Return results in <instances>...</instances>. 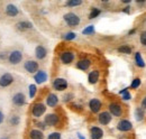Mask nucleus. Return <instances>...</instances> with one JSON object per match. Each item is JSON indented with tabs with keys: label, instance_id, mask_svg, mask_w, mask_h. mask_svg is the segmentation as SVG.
Instances as JSON below:
<instances>
[{
	"label": "nucleus",
	"instance_id": "6ab92c4d",
	"mask_svg": "<svg viewBox=\"0 0 146 139\" xmlns=\"http://www.w3.org/2000/svg\"><path fill=\"white\" fill-rule=\"evenodd\" d=\"M46 103L48 107H55L56 104L58 103V98H57V95H55L53 93H50L48 95H47V98H46Z\"/></svg>",
	"mask_w": 146,
	"mask_h": 139
},
{
	"label": "nucleus",
	"instance_id": "9b49d317",
	"mask_svg": "<svg viewBox=\"0 0 146 139\" xmlns=\"http://www.w3.org/2000/svg\"><path fill=\"white\" fill-rule=\"evenodd\" d=\"M13 103L15 104V105H24V104L26 103V97H25V94L24 93H16L14 97H13Z\"/></svg>",
	"mask_w": 146,
	"mask_h": 139
},
{
	"label": "nucleus",
	"instance_id": "c85d7f7f",
	"mask_svg": "<svg viewBox=\"0 0 146 139\" xmlns=\"http://www.w3.org/2000/svg\"><path fill=\"white\" fill-rule=\"evenodd\" d=\"M36 91H37V87L35 84H31V85H29V98H31V99H33V98L35 97Z\"/></svg>",
	"mask_w": 146,
	"mask_h": 139
},
{
	"label": "nucleus",
	"instance_id": "a19ab883",
	"mask_svg": "<svg viewBox=\"0 0 146 139\" xmlns=\"http://www.w3.org/2000/svg\"><path fill=\"white\" fill-rule=\"evenodd\" d=\"M134 33H135V29H133V30H130V32H129V35L134 34Z\"/></svg>",
	"mask_w": 146,
	"mask_h": 139
},
{
	"label": "nucleus",
	"instance_id": "ea45409f",
	"mask_svg": "<svg viewBox=\"0 0 146 139\" xmlns=\"http://www.w3.org/2000/svg\"><path fill=\"white\" fill-rule=\"evenodd\" d=\"M78 137H79V139H86L82 135H81V134H78Z\"/></svg>",
	"mask_w": 146,
	"mask_h": 139
},
{
	"label": "nucleus",
	"instance_id": "a878e982",
	"mask_svg": "<svg viewBox=\"0 0 146 139\" xmlns=\"http://www.w3.org/2000/svg\"><path fill=\"white\" fill-rule=\"evenodd\" d=\"M119 53H124V54H131V47H129L127 45H123L118 48Z\"/></svg>",
	"mask_w": 146,
	"mask_h": 139
},
{
	"label": "nucleus",
	"instance_id": "5701e85b",
	"mask_svg": "<svg viewBox=\"0 0 146 139\" xmlns=\"http://www.w3.org/2000/svg\"><path fill=\"white\" fill-rule=\"evenodd\" d=\"M135 62H136V65L139 66V68H145V62L141 55V53H136L135 55Z\"/></svg>",
	"mask_w": 146,
	"mask_h": 139
},
{
	"label": "nucleus",
	"instance_id": "72a5a7b5",
	"mask_svg": "<svg viewBox=\"0 0 146 139\" xmlns=\"http://www.w3.org/2000/svg\"><path fill=\"white\" fill-rule=\"evenodd\" d=\"M141 43L144 45V46H146V32H143V33H141Z\"/></svg>",
	"mask_w": 146,
	"mask_h": 139
},
{
	"label": "nucleus",
	"instance_id": "7ed1b4c3",
	"mask_svg": "<svg viewBox=\"0 0 146 139\" xmlns=\"http://www.w3.org/2000/svg\"><path fill=\"white\" fill-rule=\"evenodd\" d=\"M45 111H46V107H45V104L40 103V102H37L33 105V109H32V113H33V116L34 117H40V116H43L44 113H45Z\"/></svg>",
	"mask_w": 146,
	"mask_h": 139
},
{
	"label": "nucleus",
	"instance_id": "f8f14e48",
	"mask_svg": "<svg viewBox=\"0 0 146 139\" xmlns=\"http://www.w3.org/2000/svg\"><path fill=\"white\" fill-rule=\"evenodd\" d=\"M89 107L93 113H98L101 109V101L99 99H91L89 102Z\"/></svg>",
	"mask_w": 146,
	"mask_h": 139
},
{
	"label": "nucleus",
	"instance_id": "58836bf2",
	"mask_svg": "<svg viewBox=\"0 0 146 139\" xmlns=\"http://www.w3.org/2000/svg\"><path fill=\"white\" fill-rule=\"evenodd\" d=\"M37 126H38V127H40L42 129H45V126H44V123H42V122H38V123H37Z\"/></svg>",
	"mask_w": 146,
	"mask_h": 139
},
{
	"label": "nucleus",
	"instance_id": "39448f33",
	"mask_svg": "<svg viewBox=\"0 0 146 139\" xmlns=\"http://www.w3.org/2000/svg\"><path fill=\"white\" fill-rule=\"evenodd\" d=\"M53 87L56 91H64L65 89H68V82H66L65 79L57 77V79H55L54 82H53Z\"/></svg>",
	"mask_w": 146,
	"mask_h": 139
},
{
	"label": "nucleus",
	"instance_id": "aec40b11",
	"mask_svg": "<svg viewBox=\"0 0 146 139\" xmlns=\"http://www.w3.org/2000/svg\"><path fill=\"white\" fill-rule=\"evenodd\" d=\"M88 80H89V83L90 84H96L99 80V71H91L88 75Z\"/></svg>",
	"mask_w": 146,
	"mask_h": 139
},
{
	"label": "nucleus",
	"instance_id": "f03ea898",
	"mask_svg": "<svg viewBox=\"0 0 146 139\" xmlns=\"http://www.w3.org/2000/svg\"><path fill=\"white\" fill-rule=\"evenodd\" d=\"M8 60L10 62V64L17 65V64H19L21 62V60H23V53L20 52V51H17V50L16 51H13V52L9 54Z\"/></svg>",
	"mask_w": 146,
	"mask_h": 139
},
{
	"label": "nucleus",
	"instance_id": "f704fd0d",
	"mask_svg": "<svg viewBox=\"0 0 146 139\" xmlns=\"http://www.w3.org/2000/svg\"><path fill=\"white\" fill-rule=\"evenodd\" d=\"M121 95H123V100H126V101H127V100H130V99H131V95H130V93H129L128 91L125 92V93H123Z\"/></svg>",
	"mask_w": 146,
	"mask_h": 139
},
{
	"label": "nucleus",
	"instance_id": "0eeeda50",
	"mask_svg": "<svg viewBox=\"0 0 146 139\" xmlns=\"http://www.w3.org/2000/svg\"><path fill=\"white\" fill-rule=\"evenodd\" d=\"M24 68L25 70L28 72V73H37L38 72V63L35 61H26L25 64H24Z\"/></svg>",
	"mask_w": 146,
	"mask_h": 139
},
{
	"label": "nucleus",
	"instance_id": "7c9ffc66",
	"mask_svg": "<svg viewBox=\"0 0 146 139\" xmlns=\"http://www.w3.org/2000/svg\"><path fill=\"white\" fill-rule=\"evenodd\" d=\"M76 37V34L75 33H73V32H70V33H66V34L63 36V38L65 39V40H72Z\"/></svg>",
	"mask_w": 146,
	"mask_h": 139
},
{
	"label": "nucleus",
	"instance_id": "b1692460",
	"mask_svg": "<svg viewBox=\"0 0 146 139\" xmlns=\"http://www.w3.org/2000/svg\"><path fill=\"white\" fill-rule=\"evenodd\" d=\"M135 118H136L137 121L143 120V119H144V110L141 109V108L136 109V111H135Z\"/></svg>",
	"mask_w": 146,
	"mask_h": 139
},
{
	"label": "nucleus",
	"instance_id": "e433bc0d",
	"mask_svg": "<svg viewBox=\"0 0 146 139\" xmlns=\"http://www.w3.org/2000/svg\"><path fill=\"white\" fill-rule=\"evenodd\" d=\"M142 108L146 109V97H144V99L142 100Z\"/></svg>",
	"mask_w": 146,
	"mask_h": 139
},
{
	"label": "nucleus",
	"instance_id": "473e14b6",
	"mask_svg": "<svg viewBox=\"0 0 146 139\" xmlns=\"http://www.w3.org/2000/svg\"><path fill=\"white\" fill-rule=\"evenodd\" d=\"M47 139H61V134L60 132H52L48 135Z\"/></svg>",
	"mask_w": 146,
	"mask_h": 139
},
{
	"label": "nucleus",
	"instance_id": "a211bd4d",
	"mask_svg": "<svg viewBox=\"0 0 146 139\" xmlns=\"http://www.w3.org/2000/svg\"><path fill=\"white\" fill-rule=\"evenodd\" d=\"M35 55H36V57L38 60H43V58L46 57L47 51H46V48H45L44 46L39 45V46H37L36 50H35Z\"/></svg>",
	"mask_w": 146,
	"mask_h": 139
},
{
	"label": "nucleus",
	"instance_id": "f257e3e1",
	"mask_svg": "<svg viewBox=\"0 0 146 139\" xmlns=\"http://www.w3.org/2000/svg\"><path fill=\"white\" fill-rule=\"evenodd\" d=\"M64 21L70 26V27H75L80 24V17L74 14V13H68L64 15Z\"/></svg>",
	"mask_w": 146,
	"mask_h": 139
},
{
	"label": "nucleus",
	"instance_id": "ddd939ff",
	"mask_svg": "<svg viewBox=\"0 0 146 139\" xmlns=\"http://www.w3.org/2000/svg\"><path fill=\"white\" fill-rule=\"evenodd\" d=\"M98 120L99 122L101 123V124H108L110 121H111V113L108 112V111H104V112H101L100 115H99V117H98Z\"/></svg>",
	"mask_w": 146,
	"mask_h": 139
},
{
	"label": "nucleus",
	"instance_id": "c756f323",
	"mask_svg": "<svg viewBox=\"0 0 146 139\" xmlns=\"http://www.w3.org/2000/svg\"><path fill=\"white\" fill-rule=\"evenodd\" d=\"M141 79L139 77H136V79H134L133 80V82H131V84H130V87L131 89H137V87L141 85Z\"/></svg>",
	"mask_w": 146,
	"mask_h": 139
},
{
	"label": "nucleus",
	"instance_id": "6e6552de",
	"mask_svg": "<svg viewBox=\"0 0 146 139\" xmlns=\"http://www.w3.org/2000/svg\"><path fill=\"white\" fill-rule=\"evenodd\" d=\"M117 129L119 130V131H124V132H126V131H129V130H131L133 129V124H131V122L129 121V120H120V121L118 122V124H117Z\"/></svg>",
	"mask_w": 146,
	"mask_h": 139
},
{
	"label": "nucleus",
	"instance_id": "4468645a",
	"mask_svg": "<svg viewBox=\"0 0 146 139\" xmlns=\"http://www.w3.org/2000/svg\"><path fill=\"white\" fill-rule=\"evenodd\" d=\"M90 135H91V139H101L104 137V131L101 128L94 126L90 129Z\"/></svg>",
	"mask_w": 146,
	"mask_h": 139
},
{
	"label": "nucleus",
	"instance_id": "4c0bfd02",
	"mask_svg": "<svg viewBox=\"0 0 146 139\" xmlns=\"http://www.w3.org/2000/svg\"><path fill=\"white\" fill-rule=\"evenodd\" d=\"M3 119H5V116H3V113L0 111V124L2 123V121H3Z\"/></svg>",
	"mask_w": 146,
	"mask_h": 139
},
{
	"label": "nucleus",
	"instance_id": "2f4dec72",
	"mask_svg": "<svg viewBox=\"0 0 146 139\" xmlns=\"http://www.w3.org/2000/svg\"><path fill=\"white\" fill-rule=\"evenodd\" d=\"M19 121H20V119H19L18 116H13V117L10 118V123H11V124H14V126L19 124Z\"/></svg>",
	"mask_w": 146,
	"mask_h": 139
},
{
	"label": "nucleus",
	"instance_id": "cd10ccee",
	"mask_svg": "<svg viewBox=\"0 0 146 139\" xmlns=\"http://www.w3.org/2000/svg\"><path fill=\"white\" fill-rule=\"evenodd\" d=\"M100 13H101V11H100L98 8H92L91 13H90V15H89V18H90V19H93V18L98 17V16L100 15Z\"/></svg>",
	"mask_w": 146,
	"mask_h": 139
},
{
	"label": "nucleus",
	"instance_id": "bb28decb",
	"mask_svg": "<svg viewBox=\"0 0 146 139\" xmlns=\"http://www.w3.org/2000/svg\"><path fill=\"white\" fill-rule=\"evenodd\" d=\"M65 5H66L68 7H76V6L82 5V1H81V0H70V1H66Z\"/></svg>",
	"mask_w": 146,
	"mask_h": 139
},
{
	"label": "nucleus",
	"instance_id": "c9c22d12",
	"mask_svg": "<svg viewBox=\"0 0 146 139\" xmlns=\"http://www.w3.org/2000/svg\"><path fill=\"white\" fill-rule=\"evenodd\" d=\"M73 94L72 93H70V94H66L65 97H64V101H70L71 99H72Z\"/></svg>",
	"mask_w": 146,
	"mask_h": 139
},
{
	"label": "nucleus",
	"instance_id": "79ce46f5",
	"mask_svg": "<svg viewBox=\"0 0 146 139\" xmlns=\"http://www.w3.org/2000/svg\"><path fill=\"white\" fill-rule=\"evenodd\" d=\"M1 139H9V138H7V137H3V138H1Z\"/></svg>",
	"mask_w": 146,
	"mask_h": 139
},
{
	"label": "nucleus",
	"instance_id": "dca6fc26",
	"mask_svg": "<svg viewBox=\"0 0 146 139\" xmlns=\"http://www.w3.org/2000/svg\"><path fill=\"white\" fill-rule=\"evenodd\" d=\"M91 65V61L89 58H83V60H80L78 63H76V68L81 71H86L90 68Z\"/></svg>",
	"mask_w": 146,
	"mask_h": 139
},
{
	"label": "nucleus",
	"instance_id": "20e7f679",
	"mask_svg": "<svg viewBox=\"0 0 146 139\" xmlns=\"http://www.w3.org/2000/svg\"><path fill=\"white\" fill-rule=\"evenodd\" d=\"M14 82V76L9 73H5L0 76V87H7Z\"/></svg>",
	"mask_w": 146,
	"mask_h": 139
},
{
	"label": "nucleus",
	"instance_id": "f3484780",
	"mask_svg": "<svg viewBox=\"0 0 146 139\" xmlns=\"http://www.w3.org/2000/svg\"><path fill=\"white\" fill-rule=\"evenodd\" d=\"M18 8L15 6V5H8L7 7H6V14H7V16H9V17H15V16H17L18 15Z\"/></svg>",
	"mask_w": 146,
	"mask_h": 139
},
{
	"label": "nucleus",
	"instance_id": "412c9836",
	"mask_svg": "<svg viewBox=\"0 0 146 139\" xmlns=\"http://www.w3.org/2000/svg\"><path fill=\"white\" fill-rule=\"evenodd\" d=\"M29 138L31 139H44V134L42 130L33 129L29 131Z\"/></svg>",
	"mask_w": 146,
	"mask_h": 139
},
{
	"label": "nucleus",
	"instance_id": "4be33fe9",
	"mask_svg": "<svg viewBox=\"0 0 146 139\" xmlns=\"http://www.w3.org/2000/svg\"><path fill=\"white\" fill-rule=\"evenodd\" d=\"M16 26L19 30H26V29H31L33 27V24L29 21H19Z\"/></svg>",
	"mask_w": 146,
	"mask_h": 139
},
{
	"label": "nucleus",
	"instance_id": "2eb2a0df",
	"mask_svg": "<svg viewBox=\"0 0 146 139\" xmlns=\"http://www.w3.org/2000/svg\"><path fill=\"white\" fill-rule=\"evenodd\" d=\"M34 80L37 84H42L47 80V74L45 71H38L36 74L34 75Z\"/></svg>",
	"mask_w": 146,
	"mask_h": 139
},
{
	"label": "nucleus",
	"instance_id": "9d476101",
	"mask_svg": "<svg viewBox=\"0 0 146 139\" xmlns=\"http://www.w3.org/2000/svg\"><path fill=\"white\" fill-rule=\"evenodd\" d=\"M109 112L115 117H120L123 113V109L120 104L118 103H110L109 104Z\"/></svg>",
	"mask_w": 146,
	"mask_h": 139
},
{
	"label": "nucleus",
	"instance_id": "1a4fd4ad",
	"mask_svg": "<svg viewBox=\"0 0 146 139\" xmlns=\"http://www.w3.org/2000/svg\"><path fill=\"white\" fill-rule=\"evenodd\" d=\"M58 121H60V118L55 113H50V115L45 116V119H44V122L47 126H56L58 123Z\"/></svg>",
	"mask_w": 146,
	"mask_h": 139
},
{
	"label": "nucleus",
	"instance_id": "393cba45",
	"mask_svg": "<svg viewBox=\"0 0 146 139\" xmlns=\"http://www.w3.org/2000/svg\"><path fill=\"white\" fill-rule=\"evenodd\" d=\"M94 33V26L90 25V26H87L83 30H82V34L83 35H92Z\"/></svg>",
	"mask_w": 146,
	"mask_h": 139
},
{
	"label": "nucleus",
	"instance_id": "423d86ee",
	"mask_svg": "<svg viewBox=\"0 0 146 139\" xmlns=\"http://www.w3.org/2000/svg\"><path fill=\"white\" fill-rule=\"evenodd\" d=\"M60 58H61V62L63 64H70V63H72L73 60H74V54L71 51H64L61 54Z\"/></svg>",
	"mask_w": 146,
	"mask_h": 139
}]
</instances>
